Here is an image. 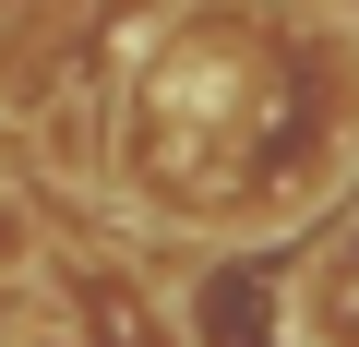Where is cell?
Listing matches in <instances>:
<instances>
[{"label":"cell","mask_w":359,"mask_h":347,"mask_svg":"<svg viewBox=\"0 0 359 347\" xmlns=\"http://www.w3.org/2000/svg\"><path fill=\"white\" fill-rule=\"evenodd\" d=\"M36 264V204H25V180H0V275H25Z\"/></svg>","instance_id":"6da1fadb"}]
</instances>
